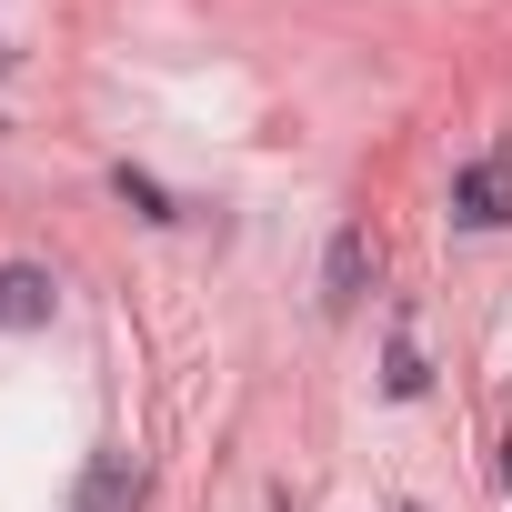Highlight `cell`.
I'll use <instances>...</instances> for the list:
<instances>
[{"label":"cell","mask_w":512,"mask_h":512,"mask_svg":"<svg viewBox=\"0 0 512 512\" xmlns=\"http://www.w3.org/2000/svg\"><path fill=\"white\" fill-rule=\"evenodd\" d=\"M372 282H382V241H372V221H342V231H332V251H322V302H332V312H352Z\"/></svg>","instance_id":"obj_2"},{"label":"cell","mask_w":512,"mask_h":512,"mask_svg":"<svg viewBox=\"0 0 512 512\" xmlns=\"http://www.w3.org/2000/svg\"><path fill=\"white\" fill-rule=\"evenodd\" d=\"M452 221H462V231H502V221H512V141L452 171Z\"/></svg>","instance_id":"obj_1"},{"label":"cell","mask_w":512,"mask_h":512,"mask_svg":"<svg viewBox=\"0 0 512 512\" xmlns=\"http://www.w3.org/2000/svg\"><path fill=\"white\" fill-rule=\"evenodd\" d=\"M61 312V282L41 262H0V332H41Z\"/></svg>","instance_id":"obj_3"},{"label":"cell","mask_w":512,"mask_h":512,"mask_svg":"<svg viewBox=\"0 0 512 512\" xmlns=\"http://www.w3.org/2000/svg\"><path fill=\"white\" fill-rule=\"evenodd\" d=\"M111 191H121V211H131V221H181V201H171L151 171H131V161L111 171Z\"/></svg>","instance_id":"obj_5"},{"label":"cell","mask_w":512,"mask_h":512,"mask_svg":"<svg viewBox=\"0 0 512 512\" xmlns=\"http://www.w3.org/2000/svg\"><path fill=\"white\" fill-rule=\"evenodd\" d=\"M131 492H141V472H131V452H101V462H91V482H81V502H71V512H121V502H131Z\"/></svg>","instance_id":"obj_4"},{"label":"cell","mask_w":512,"mask_h":512,"mask_svg":"<svg viewBox=\"0 0 512 512\" xmlns=\"http://www.w3.org/2000/svg\"><path fill=\"white\" fill-rule=\"evenodd\" d=\"M0 71H11V51H0Z\"/></svg>","instance_id":"obj_8"},{"label":"cell","mask_w":512,"mask_h":512,"mask_svg":"<svg viewBox=\"0 0 512 512\" xmlns=\"http://www.w3.org/2000/svg\"><path fill=\"white\" fill-rule=\"evenodd\" d=\"M422 382H432V372H422V352H412V342H392V362H382V392H392V402H422Z\"/></svg>","instance_id":"obj_6"},{"label":"cell","mask_w":512,"mask_h":512,"mask_svg":"<svg viewBox=\"0 0 512 512\" xmlns=\"http://www.w3.org/2000/svg\"><path fill=\"white\" fill-rule=\"evenodd\" d=\"M502 492H512V432H502Z\"/></svg>","instance_id":"obj_7"}]
</instances>
